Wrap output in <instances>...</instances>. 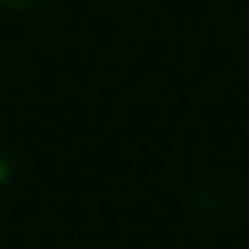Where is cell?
Returning a JSON list of instances; mask_svg holds the SVG:
<instances>
[{
  "mask_svg": "<svg viewBox=\"0 0 249 249\" xmlns=\"http://www.w3.org/2000/svg\"><path fill=\"white\" fill-rule=\"evenodd\" d=\"M28 5H42V0H0V9H28Z\"/></svg>",
  "mask_w": 249,
  "mask_h": 249,
  "instance_id": "1",
  "label": "cell"
}]
</instances>
